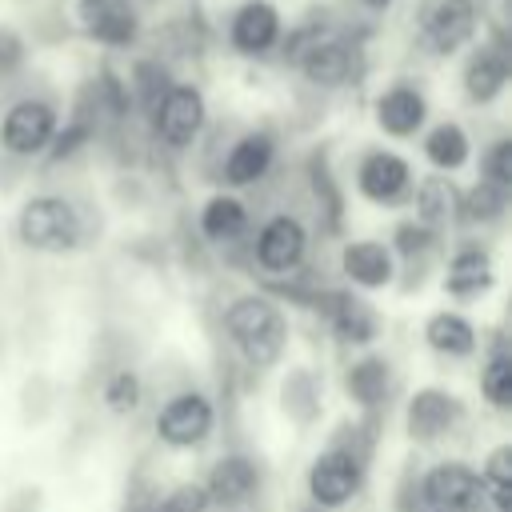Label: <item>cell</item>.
<instances>
[{
  "label": "cell",
  "mask_w": 512,
  "mask_h": 512,
  "mask_svg": "<svg viewBox=\"0 0 512 512\" xmlns=\"http://www.w3.org/2000/svg\"><path fill=\"white\" fill-rule=\"evenodd\" d=\"M220 324H224L228 344L236 348V356L252 372H272L284 360L288 340H292V328H288L280 300L272 292H260V288L232 296L220 312Z\"/></svg>",
  "instance_id": "6da1fadb"
},
{
  "label": "cell",
  "mask_w": 512,
  "mask_h": 512,
  "mask_svg": "<svg viewBox=\"0 0 512 512\" xmlns=\"http://www.w3.org/2000/svg\"><path fill=\"white\" fill-rule=\"evenodd\" d=\"M280 56L312 88H344L360 68V48L324 24H300V28L284 32Z\"/></svg>",
  "instance_id": "7a4b0ae2"
},
{
  "label": "cell",
  "mask_w": 512,
  "mask_h": 512,
  "mask_svg": "<svg viewBox=\"0 0 512 512\" xmlns=\"http://www.w3.org/2000/svg\"><path fill=\"white\" fill-rule=\"evenodd\" d=\"M12 232L20 248L40 256H68L84 244V216L80 208L60 192H32L12 220Z\"/></svg>",
  "instance_id": "3957f363"
},
{
  "label": "cell",
  "mask_w": 512,
  "mask_h": 512,
  "mask_svg": "<svg viewBox=\"0 0 512 512\" xmlns=\"http://www.w3.org/2000/svg\"><path fill=\"white\" fill-rule=\"evenodd\" d=\"M364 476H368V448L352 440H328L308 472H304V500L324 508V512H340L348 508L360 492H364Z\"/></svg>",
  "instance_id": "277c9868"
},
{
  "label": "cell",
  "mask_w": 512,
  "mask_h": 512,
  "mask_svg": "<svg viewBox=\"0 0 512 512\" xmlns=\"http://www.w3.org/2000/svg\"><path fill=\"white\" fill-rule=\"evenodd\" d=\"M152 432L168 452H200L216 436V404H212V396L200 392V388L172 392L156 408Z\"/></svg>",
  "instance_id": "5b68a950"
},
{
  "label": "cell",
  "mask_w": 512,
  "mask_h": 512,
  "mask_svg": "<svg viewBox=\"0 0 512 512\" xmlns=\"http://www.w3.org/2000/svg\"><path fill=\"white\" fill-rule=\"evenodd\" d=\"M484 28L480 0H424L416 12V36L432 56H456L476 44Z\"/></svg>",
  "instance_id": "8992f818"
},
{
  "label": "cell",
  "mask_w": 512,
  "mask_h": 512,
  "mask_svg": "<svg viewBox=\"0 0 512 512\" xmlns=\"http://www.w3.org/2000/svg\"><path fill=\"white\" fill-rule=\"evenodd\" d=\"M148 120H152L156 144H164L168 152H188L204 136V124H208L204 88L192 80H172L164 96L156 100V108L148 112Z\"/></svg>",
  "instance_id": "52a82bcc"
},
{
  "label": "cell",
  "mask_w": 512,
  "mask_h": 512,
  "mask_svg": "<svg viewBox=\"0 0 512 512\" xmlns=\"http://www.w3.org/2000/svg\"><path fill=\"white\" fill-rule=\"evenodd\" d=\"M308 224L296 212H272L252 240V268H260L272 284L304 272L308 260Z\"/></svg>",
  "instance_id": "ba28073f"
},
{
  "label": "cell",
  "mask_w": 512,
  "mask_h": 512,
  "mask_svg": "<svg viewBox=\"0 0 512 512\" xmlns=\"http://www.w3.org/2000/svg\"><path fill=\"white\" fill-rule=\"evenodd\" d=\"M60 128V108L48 96H20L0 116V152L12 160H40Z\"/></svg>",
  "instance_id": "9c48e42d"
},
{
  "label": "cell",
  "mask_w": 512,
  "mask_h": 512,
  "mask_svg": "<svg viewBox=\"0 0 512 512\" xmlns=\"http://www.w3.org/2000/svg\"><path fill=\"white\" fill-rule=\"evenodd\" d=\"M464 420H468L464 400L444 384H420L404 400V436L416 448H428V444H440V440L456 436V428Z\"/></svg>",
  "instance_id": "30bf717a"
},
{
  "label": "cell",
  "mask_w": 512,
  "mask_h": 512,
  "mask_svg": "<svg viewBox=\"0 0 512 512\" xmlns=\"http://www.w3.org/2000/svg\"><path fill=\"white\" fill-rule=\"evenodd\" d=\"M312 308L324 316V324L344 348H372L384 332L380 308L352 288H320L312 296Z\"/></svg>",
  "instance_id": "8fae6325"
},
{
  "label": "cell",
  "mask_w": 512,
  "mask_h": 512,
  "mask_svg": "<svg viewBox=\"0 0 512 512\" xmlns=\"http://www.w3.org/2000/svg\"><path fill=\"white\" fill-rule=\"evenodd\" d=\"M352 184H356V196L364 204L392 208V204H408L416 172H412V160L404 152H396V148H368L356 160V168H352Z\"/></svg>",
  "instance_id": "7c38bea8"
},
{
  "label": "cell",
  "mask_w": 512,
  "mask_h": 512,
  "mask_svg": "<svg viewBox=\"0 0 512 512\" xmlns=\"http://www.w3.org/2000/svg\"><path fill=\"white\" fill-rule=\"evenodd\" d=\"M416 488H420V504L436 508V512H484V488L480 476L468 460L444 456L436 464H428L424 472H416Z\"/></svg>",
  "instance_id": "4fadbf2b"
},
{
  "label": "cell",
  "mask_w": 512,
  "mask_h": 512,
  "mask_svg": "<svg viewBox=\"0 0 512 512\" xmlns=\"http://www.w3.org/2000/svg\"><path fill=\"white\" fill-rule=\"evenodd\" d=\"M200 484H204L208 508H216V512H244V508H252L260 500L264 468L248 452H220L208 464Z\"/></svg>",
  "instance_id": "5bb4252c"
},
{
  "label": "cell",
  "mask_w": 512,
  "mask_h": 512,
  "mask_svg": "<svg viewBox=\"0 0 512 512\" xmlns=\"http://www.w3.org/2000/svg\"><path fill=\"white\" fill-rule=\"evenodd\" d=\"M284 40V12L272 0H244L228 16V48L248 60H264Z\"/></svg>",
  "instance_id": "9a60e30c"
},
{
  "label": "cell",
  "mask_w": 512,
  "mask_h": 512,
  "mask_svg": "<svg viewBox=\"0 0 512 512\" xmlns=\"http://www.w3.org/2000/svg\"><path fill=\"white\" fill-rule=\"evenodd\" d=\"M72 16H76L80 32H84L92 44L116 48V52L136 48L140 28H144L132 0H76V4H72Z\"/></svg>",
  "instance_id": "2e32d148"
},
{
  "label": "cell",
  "mask_w": 512,
  "mask_h": 512,
  "mask_svg": "<svg viewBox=\"0 0 512 512\" xmlns=\"http://www.w3.org/2000/svg\"><path fill=\"white\" fill-rule=\"evenodd\" d=\"M336 264H340V276L352 292H384L400 280V264H396L388 240H376V236L344 240Z\"/></svg>",
  "instance_id": "e0dca14e"
},
{
  "label": "cell",
  "mask_w": 512,
  "mask_h": 512,
  "mask_svg": "<svg viewBox=\"0 0 512 512\" xmlns=\"http://www.w3.org/2000/svg\"><path fill=\"white\" fill-rule=\"evenodd\" d=\"M372 124L388 136V140H412L424 132L428 124V96L420 84L412 80H392L376 92L372 100Z\"/></svg>",
  "instance_id": "ac0fdd59"
},
{
  "label": "cell",
  "mask_w": 512,
  "mask_h": 512,
  "mask_svg": "<svg viewBox=\"0 0 512 512\" xmlns=\"http://www.w3.org/2000/svg\"><path fill=\"white\" fill-rule=\"evenodd\" d=\"M512 80V64H508V48L500 40H480L472 44V52L464 56L460 64V92L468 104L484 108V104H496L504 96Z\"/></svg>",
  "instance_id": "d6986e66"
},
{
  "label": "cell",
  "mask_w": 512,
  "mask_h": 512,
  "mask_svg": "<svg viewBox=\"0 0 512 512\" xmlns=\"http://www.w3.org/2000/svg\"><path fill=\"white\" fill-rule=\"evenodd\" d=\"M496 284V260L480 240H460L448 260H444V276L440 288L452 300H480L488 288Z\"/></svg>",
  "instance_id": "ffe728a7"
},
{
  "label": "cell",
  "mask_w": 512,
  "mask_h": 512,
  "mask_svg": "<svg viewBox=\"0 0 512 512\" xmlns=\"http://www.w3.org/2000/svg\"><path fill=\"white\" fill-rule=\"evenodd\" d=\"M340 384H344V396L352 408H360L364 416H376L380 408H388V396H392V360L380 356V352H360L344 364L340 372Z\"/></svg>",
  "instance_id": "44dd1931"
},
{
  "label": "cell",
  "mask_w": 512,
  "mask_h": 512,
  "mask_svg": "<svg viewBox=\"0 0 512 512\" xmlns=\"http://www.w3.org/2000/svg\"><path fill=\"white\" fill-rule=\"evenodd\" d=\"M272 168H276V136L268 128H248L232 140L220 164V180L228 188H256Z\"/></svg>",
  "instance_id": "7402d4cb"
},
{
  "label": "cell",
  "mask_w": 512,
  "mask_h": 512,
  "mask_svg": "<svg viewBox=\"0 0 512 512\" xmlns=\"http://www.w3.org/2000/svg\"><path fill=\"white\" fill-rule=\"evenodd\" d=\"M424 348L440 360H472L480 352V328L460 308H436L420 324Z\"/></svg>",
  "instance_id": "603a6c76"
},
{
  "label": "cell",
  "mask_w": 512,
  "mask_h": 512,
  "mask_svg": "<svg viewBox=\"0 0 512 512\" xmlns=\"http://www.w3.org/2000/svg\"><path fill=\"white\" fill-rule=\"evenodd\" d=\"M276 400H280V412H284L288 424H296V428L320 424V416H324V376H320V368L292 364L280 376Z\"/></svg>",
  "instance_id": "cb8c5ba5"
},
{
  "label": "cell",
  "mask_w": 512,
  "mask_h": 512,
  "mask_svg": "<svg viewBox=\"0 0 512 512\" xmlns=\"http://www.w3.org/2000/svg\"><path fill=\"white\" fill-rule=\"evenodd\" d=\"M456 196H460V188H456L452 176H440V172L420 176L412 184V196H408L412 220L424 224V228H432V232L452 228L456 224Z\"/></svg>",
  "instance_id": "d4e9b609"
},
{
  "label": "cell",
  "mask_w": 512,
  "mask_h": 512,
  "mask_svg": "<svg viewBox=\"0 0 512 512\" xmlns=\"http://www.w3.org/2000/svg\"><path fill=\"white\" fill-rule=\"evenodd\" d=\"M420 152H424V160H428L432 172L452 176V172L468 168V160H472V136H468V128L460 120H436L432 128H424Z\"/></svg>",
  "instance_id": "484cf974"
},
{
  "label": "cell",
  "mask_w": 512,
  "mask_h": 512,
  "mask_svg": "<svg viewBox=\"0 0 512 512\" xmlns=\"http://www.w3.org/2000/svg\"><path fill=\"white\" fill-rule=\"evenodd\" d=\"M196 232L208 244H236L248 232V204L236 192H212L196 212Z\"/></svg>",
  "instance_id": "4316f807"
},
{
  "label": "cell",
  "mask_w": 512,
  "mask_h": 512,
  "mask_svg": "<svg viewBox=\"0 0 512 512\" xmlns=\"http://www.w3.org/2000/svg\"><path fill=\"white\" fill-rule=\"evenodd\" d=\"M504 212H508V192L488 180H472L456 196V224L464 228H492L504 220Z\"/></svg>",
  "instance_id": "83f0119b"
},
{
  "label": "cell",
  "mask_w": 512,
  "mask_h": 512,
  "mask_svg": "<svg viewBox=\"0 0 512 512\" xmlns=\"http://www.w3.org/2000/svg\"><path fill=\"white\" fill-rule=\"evenodd\" d=\"M476 384H480V396H484V404L492 412H508L512 408V352L500 340L484 352Z\"/></svg>",
  "instance_id": "f1b7e54d"
},
{
  "label": "cell",
  "mask_w": 512,
  "mask_h": 512,
  "mask_svg": "<svg viewBox=\"0 0 512 512\" xmlns=\"http://www.w3.org/2000/svg\"><path fill=\"white\" fill-rule=\"evenodd\" d=\"M100 404L112 416H136L140 404H144V376L136 368H128V364L112 368L104 376V384H100Z\"/></svg>",
  "instance_id": "f546056e"
},
{
  "label": "cell",
  "mask_w": 512,
  "mask_h": 512,
  "mask_svg": "<svg viewBox=\"0 0 512 512\" xmlns=\"http://www.w3.org/2000/svg\"><path fill=\"white\" fill-rule=\"evenodd\" d=\"M388 248L396 256V264H428V256L440 248V232H432V228L416 224L412 216H404V220L392 224Z\"/></svg>",
  "instance_id": "4dcf8cb0"
},
{
  "label": "cell",
  "mask_w": 512,
  "mask_h": 512,
  "mask_svg": "<svg viewBox=\"0 0 512 512\" xmlns=\"http://www.w3.org/2000/svg\"><path fill=\"white\" fill-rule=\"evenodd\" d=\"M132 512H212L200 480H176L156 496H140Z\"/></svg>",
  "instance_id": "1f68e13d"
},
{
  "label": "cell",
  "mask_w": 512,
  "mask_h": 512,
  "mask_svg": "<svg viewBox=\"0 0 512 512\" xmlns=\"http://www.w3.org/2000/svg\"><path fill=\"white\" fill-rule=\"evenodd\" d=\"M476 180H488L504 192H512V140L508 136H496L484 144L480 152V176Z\"/></svg>",
  "instance_id": "d6a6232c"
},
{
  "label": "cell",
  "mask_w": 512,
  "mask_h": 512,
  "mask_svg": "<svg viewBox=\"0 0 512 512\" xmlns=\"http://www.w3.org/2000/svg\"><path fill=\"white\" fill-rule=\"evenodd\" d=\"M24 56H28V44H24V36H20L12 24H0V76L16 72V68L24 64Z\"/></svg>",
  "instance_id": "836d02e7"
},
{
  "label": "cell",
  "mask_w": 512,
  "mask_h": 512,
  "mask_svg": "<svg viewBox=\"0 0 512 512\" xmlns=\"http://www.w3.org/2000/svg\"><path fill=\"white\" fill-rule=\"evenodd\" d=\"M364 12H372V16H384V12H392L396 8V0H356Z\"/></svg>",
  "instance_id": "e575fe53"
},
{
  "label": "cell",
  "mask_w": 512,
  "mask_h": 512,
  "mask_svg": "<svg viewBox=\"0 0 512 512\" xmlns=\"http://www.w3.org/2000/svg\"><path fill=\"white\" fill-rule=\"evenodd\" d=\"M296 512H324V508H316V504H308V500H304V504H300Z\"/></svg>",
  "instance_id": "d590c367"
},
{
  "label": "cell",
  "mask_w": 512,
  "mask_h": 512,
  "mask_svg": "<svg viewBox=\"0 0 512 512\" xmlns=\"http://www.w3.org/2000/svg\"><path fill=\"white\" fill-rule=\"evenodd\" d=\"M428 512H436V508H428Z\"/></svg>",
  "instance_id": "8d00e7d4"
}]
</instances>
